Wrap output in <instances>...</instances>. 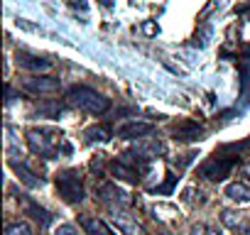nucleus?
<instances>
[{
	"label": "nucleus",
	"instance_id": "13",
	"mask_svg": "<svg viewBox=\"0 0 250 235\" xmlns=\"http://www.w3.org/2000/svg\"><path fill=\"white\" fill-rule=\"evenodd\" d=\"M79 225L83 228L86 235H115L110 230V225L98 215H79Z\"/></svg>",
	"mask_w": 250,
	"mask_h": 235
},
{
	"label": "nucleus",
	"instance_id": "7",
	"mask_svg": "<svg viewBox=\"0 0 250 235\" xmlns=\"http://www.w3.org/2000/svg\"><path fill=\"white\" fill-rule=\"evenodd\" d=\"M206 135V128L196 120H191V118H184V120H177L172 125V137L177 142H199L204 140Z\"/></svg>",
	"mask_w": 250,
	"mask_h": 235
},
{
	"label": "nucleus",
	"instance_id": "24",
	"mask_svg": "<svg viewBox=\"0 0 250 235\" xmlns=\"http://www.w3.org/2000/svg\"><path fill=\"white\" fill-rule=\"evenodd\" d=\"M160 235H172V233H167V230H162V233H160Z\"/></svg>",
	"mask_w": 250,
	"mask_h": 235
},
{
	"label": "nucleus",
	"instance_id": "11",
	"mask_svg": "<svg viewBox=\"0 0 250 235\" xmlns=\"http://www.w3.org/2000/svg\"><path fill=\"white\" fill-rule=\"evenodd\" d=\"M22 86H25V91H30V93H54V91H59V86H62V81L59 78H54V76H30V78H25L22 81Z\"/></svg>",
	"mask_w": 250,
	"mask_h": 235
},
{
	"label": "nucleus",
	"instance_id": "23",
	"mask_svg": "<svg viewBox=\"0 0 250 235\" xmlns=\"http://www.w3.org/2000/svg\"><path fill=\"white\" fill-rule=\"evenodd\" d=\"M243 172H245V176H250V162H248V164H243Z\"/></svg>",
	"mask_w": 250,
	"mask_h": 235
},
{
	"label": "nucleus",
	"instance_id": "15",
	"mask_svg": "<svg viewBox=\"0 0 250 235\" xmlns=\"http://www.w3.org/2000/svg\"><path fill=\"white\" fill-rule=\"evenodd\" d=\"M221 223H223V225H228L230 230H240V233L250 235V225L245 223L243 213H238V211H230V208L221 211Z\"/></svg>",
	"mask_w": 250,
	"mask_h": 235
},
{
	"label": "nucleus",
	"instance_id": "5",
	"mask_svg": "<svg viewBox=\"0 0 250 235\" xmlns=\"http://www.w3.org/2000/svg\"><path fill=\"white\" fill-rule=\"evenodd\" d=\"M96 198H98L108 211H113V208H130V206L135 203L128 191H123V189H120L118 184H113V181H101V184H96Z\"/></svg>",
	"mask_w": 250,
	"mask_h": 235
},
{
	"label": "nucleus",
	"instance_id": "2",
	"mask_svg": "<svg viewBox=\"0 0 250 235\" xmlns=\"http://www.w3.org/2000/svg\"><path fill=\"white\" fill-rule=\"evenodd\" d=\"M66 105L91 115H103L110 110V98H105L91 86H71L66 91Z\"/></svg>",
	"mask_w": 250,
	"mask_h": 235
},
{
	"label": "nucleus",
	"instance_id": "17",
	"mask_svg": "<svg viewBox=\"0 0 250 235\" xmlns=\"http://www.w3.org/2000/svg\"><path fill=\"white\" fill-rule=\"evenodd\" d=\"M226 198L235 201V203H250V184H243V181H233L226 186Z\"/></svg>",
	"mask_w": 250,
	"mask_h": 235
},
{
	"label": "nucleus",
	"instance_id": "9",
	"mask_svg": "<svg viewBox=\"0 0 250 235\" xmlns=\"http://www.w3.org/2000/svg\"><path fill=\"white\" fill-rule=\"evenodd\" d=\"M110 215H113V223H115V228L120 230V235H145L143 225H140L130 213H125V208H113Z\"/></svg>",
	"mask_w": 250,
	"mask_h": 235
},
{
	"label": "nucleus",
	"instance_id": "10",
	"mask_svg": "<svg viewBox=\"0 0 250 235\" xmlns=\"http://www.w3.org/2000/svg\"><path fill=\"white\" fill-rule=\"evenodd\" d=\"M155 133V125L150 123H140V120H130V123H123L118 125V140H143L147 135Z\"/></svg>",
	"mask_w": 250,
	"mask_h": 235
},
{
	"label": "nucleus",
	"instance_id": "18",
	"mask_svg": "<svg viewBox=\"0 0 250 235\" xmlns=\"http://www.w3.org/2000/svg\"><path fill=\"white\" fill-rule=\"evenodd\" d=\"M177 181H179V176L177 174H167V179H165V184H160V186H155V189H150V194H155V196H169L172 191H174V186H177Z\"/></svg>",
	"mask_w": 250,
	"mask_h": 235
},
{
	"label": "nucleus",
	"instance_id": "16",
	"mask_svg": "<svg viewBox=\"0 0 250 235\" xmlns=\"http://www.w3.org/2000/svg\"><path fill=\"white\" fill-rule=\"evenodd\" d=\"M83 137L88 145H96V142H110L113 140V130L110 125H91L83 130Z\"/></svg>",
	"mask_w": 250,
	"mask_h": 235
},
{
	"label": "nucleus",
	"instance_id": "22",
	"mask_svg": "<svg viewBox=\"0 0 250 235\" xmlns=\"http://www.w3.org/2000/svg\"><path fill=\"white\" fill-rule=\"evenodd\" d=\"M5 96H8V98H5V103H8V105H10V103H13V100H15V98H18V93H15V91H13V86H10V83H8V86H5Z\"/></svg>",
	"mask_w": 250,
	"mask_h": 235
},
{
	"label": "nucleus",
	"instance_id": "12",
	"mask_svg": "<svg viewBox=\"0 0 250 235\" xmlns=\"http://www.w3.org/2000/svg\"><path fill=\"white\" fill-rule=\"evenodd\" d=\"M15 64L20 66V69H27V71H47V69H52V61L49 59H44V57H37V54H30V52H25V49H20L18 54H15Z\"/></svg>",
	"mask_w": 250,
	"mask_h": 235
},
{
	"label": "nucleus",
	"instance_id": "3",
	"mask_svg": "<svg viewBox=\"0 0 250 235\" xmlns=\"http://www.w3.org/2000/svg\"><path fill=\"white\" fill-rule=\"evenodd\" d=\"M54 186H57V194L64 203L69 206H79L83 198H86V189H83V176L79 169H59L54 174Z\"/></svg>",
	"mask_w": 250,
	"mask_h": 235
},
{
	"label": "nucleus",
	"instance_id": "19",
	"mask_svg": "<svg viewBox=\"0 0 250 235\" xmlns=\"http://www.w3.org/2000/svg\"><path fill=\"white\" fill-rule=\"evenodd\" d=\"M5 235H35V233H32L30 223H25V220H13V223L5 225Z\"/></svg>",
	"mask_w": 250,
	"mask_h": 235
},
{
	"label": "nucleus",
	"instance_id": "14",
	"mask_svg": "<svg viewBox=\"0 0 250 235\" xmlns=\"http://www.w3.org/2000/svg\"><path fill=\"white\" fill-rule=\"evenodd\" d=\"M10 167H13V172L18 174V179L25 184V186H30V189H37V186H44V179L42 176H37L25 162H10Z\"/></svg>",
	"mask_w": 250,
	"mask_h": 235
},
{
	"label": "nucleus",
	"instance_id": "8",
	"mask_svg": "<svg viewBox=\"0 0 250 235\" xmlns=\"http://www.w3.org/2000/svg\"><path fill=\"white\" fill-rule=\"evenodd\" d=\"M18 203L22 206V211H25V215H30L32 220H37L42 228H49L52 223H54V215L44 208V206H40L35 198H30L27 194H18Z\"/></svg>",
	"mask_w": 250,
	"mask_h": 235
},
{
	"label": "nucleus",
	"instance_id": "1",
	"mask_svg": "<svg viewBox=\"0 0 250 235\" xmlns=\"http://www.w3.org/2000/svg\"><path fill=\"white\" fill-rule=\"evenodd\" d=\"M27 147L32 155L42 159H59L74 152L71 142L59 128H30L27 130Z\"/></svg>",
	"mask_w": 250,
	"mask_h": 235
},
{
	"label": "nucleus",
	"instance_id": "21",
	"mask_svg": "<svg viewBox=\"0 0 250 235\" xmlns=\"http://www.w3.org/2000/svg\"><path fill=\"white\" fill-rule=\"evenodd\" d=\"M54 235H79V230L71 225V223H64V225H59L57 228V233Z\"/></svg>",
	"mask_w": 250,
	"mask_h": 235
},
{
	"label": "nucleus",
	"instance_id": "4",
	"mask_svg": "<svg viewBox=\"0 0 250 235\" xmlns=\"http://www.w3.org/2000/svg\"><path fill=\"white\" fill-rule=\"evenodd\" d=\"M240 162H243L240 155H233V152H213V157L206 159V162L196 169V174L204 176V179H208V181H226V179L230 176V172H233Z\"/></svg>",
	"mask_w": 250,
	"mask_h": 235
},
{
	"label": "nucleus",
	"instance_id": "6",
	"mask_svg": "<svg viewBox=\"0 0 250 235\" xmlns=\"http://www.w3.org/2000/svg\"><path fill=\"white\" fill-rule=\"evenodd\" d=\"M108 172L110 176H115L118 181H125V184H140L145 172L130 159V157H118V159H110L108 162Z\"/></svg>",
	"mask_w": 250,
	"mask_h": 235
},
{
	"label": "nucleus",
	"instance_id": "20",
	"mask_svg": "<svg viewBox=\"0 0 250 235\" xmlns=\"http://www.w3.org/2000/svg\"><path fill=\"white\" fill-rule=\"evenodd\" d=\"M189 235H221L213 225H206V223H196V225H191V230H189Z\"/></svg>",
	"mask_w": 250,
	"mask_h": 235
}]
</instances>
